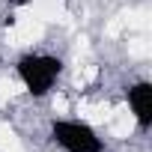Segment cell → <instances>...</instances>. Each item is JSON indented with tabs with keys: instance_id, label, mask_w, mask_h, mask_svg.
Segmentation results:
<instances>
[{
	"instance_id": "cell-2",
	"label": "cell",
	"mask_w": 152,
	"mask_h": 152,
	"mask_svg": "<svg viewBox=\"0 0 152 152\" xmlns=\"http://www.w3.org/2000/svg\"><path fill=\"white\" fill-rule=\"evenodd\" d=\"M48 140L57 152H107V140L87 116H54L48 122Z\"/></svg>"
},
{
	"instance_id": "cell-1",
	"label": "cell",
	"mask_w": 152,
	"mask_h": 152,
	"mask_svg": "<svg viewBox=\"0 0 152 152\" xmlns=\"http://www.w3.org/2000/svg\"><path fill=\"white\" fill-rule=\"evenodd\" d=\"M12 72H15V81L21 84V90L33 102H48L51 96L60 93V84L66 78V60L54 51L30 48L12 63Z\"/></svg>"
},
{
	"instance_id": "cell-3",
	"label": "cell",
	"mask_w": 152,
	"mask_h": 152,
	"mask_svg": "<svg viewBox=\"0 0 152 152\" xmlns=\"http://www.w3.org/2000/svg\"><path fill=\"white\" fill-rule=\"evenodd\" d=\"M122 99H125V107H128V119L134 122V128L140 134H146L152 128V84H149V78L128 81Z\"/></svg>"
}]
</instances>
